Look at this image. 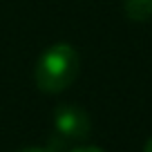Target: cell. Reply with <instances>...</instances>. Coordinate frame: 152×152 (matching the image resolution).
Wrapping results in <instances>:
<instances>
[{"mask_svg": "<svg viewBox=\"0 0 152 152\" xmlns=\"http://www.w3.org/2000/svg\"><path fill=\"white\" fill-rule=\"evenodd\" d=\"M78 76V52L69 43H56L47 47L36 63L34 78L38 90L58 94L67 90Z\"/></svg>", "mask_w": 152, "mask_h": 152, "instance_id": "1", "label": "cell"}, {"mask_svg": "<svg viewBox=\"0 0 152 152\" xmlns=\"http://www.w3.org/2000/svg\"><path fill=\"white\" fill-rule=\"evenodd\" d=\"M54 125L65 139H85L92 130L90 116L78 105H61L54 112Z\"/></svg>", "mask_w": 152, "mask_h": 152, "instance_id": "2", "label": "cell"}, {"mask_svg": "<svg viewBox=\"0 0 152 152\" xmlns=\"http://www.w3.org/2000/svg\"><path fill=\"white\" fill-rule=\"evenodd\" d=\"M123 11L130 20H143L152 18V0H123Z\"/></svg>", "mask_w": 152, "mask_h": 152, "instance_id": "3", "label": "cell"}, {"mask_svg": "<svg viewBox=\"0 0 152 152\" xmlns=\"http://www.w3.org/2000/svg\"><path fill=\"white\" fill-rule=\"evenodd\" d=\"M74 152H105V150H101V148H96V145H87V148H78V150H74Z\"/></svg>", "mask_w": 152, "mask_h": 152, "instance_id": "4", "label": "cell"}, {"mask_svg": "<svg viewBox=\"0 0 152 152\" xmlns=\"http://www.w3.org/2000/svg\"><path fill=\"white\" fill-rule=\"evenodd\" d=\"M18 152H52L47 148H25V150H18Z\"/></svg>", "mask_w": 152, "mask_h": 152, "instance_id": "5", "label": "cell"}, {"mask_svg": "<svg viewBox=\"0 0 152 152\" xmlns=\"http://www.w3.org/2000/svg\"><path fill=\"white\" fill-rule=\"evenodd\" d=\"M143 152H152V137L148 139V143H145V148H143Z\"/></svg>", "mask_w": 152, "mask_h": 152, "instance_id": "6", "label": "cell"}]
</instances>
